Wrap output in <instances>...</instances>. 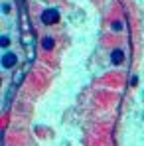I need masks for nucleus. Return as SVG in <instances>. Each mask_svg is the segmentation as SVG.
Masks as SVG:
<instances>
[{
    "label": "nucleus",
    "instance_id": "1",
    "mask_svg": "<svg viewBox=\"0 0 144 146\" xmlns=\"http://www.w3.org/2000/svg\"><path fill=\"white\" fill-rule=\"evenodd\" d=\"M59 20V12L55 10V8H48V10H44V14H42V22L44 24H55Z\"/></svg>",
    "mask_w": 144,
    "mask_h": 146
},
{
    "label": "nucleus",
    "instance_id": "2",
    "mask_svg": "<svg viewBox=\"0 0 144 146\" xmlns=\"http://www.w3.org/2000/svg\"><path fill=\"white\" fill-rule=\"evenodd\" d=\"M16 65V55L14 53H4L2 55V67H6V69H10V67H14Z\"/></svg>",
    "mask_w": 144,
    "mask_h": 146
},
{
    "label": "nucleus",
    "instance_id": "3",
    "mask_svg": "<svg viewBox=\"0 0 144 146\" xmlns=\"http://www.w3.org/2000/svg\"><path fill=\"white\" fill-rule=\"evenodd\" d=\"M122 59H124V53H122L120 49H115V51L111 53V61H113V63L119 65V63H122Z\"/></svg>",
    "mask_w": 144,
    "mask_h": 146
},
{
    "label": "nucleus",
    "instance_id": "4",
    "mask_svg": "<svg viewBox=\"0 0 144 146\" xmlns=\"http://www.w3.org/2000/svg\"><path fill=\"white\" fill-rule=\"evenodd\" d=\"M53 44H55V42H53L51 38H44V42H42V48H44V49H51V48H53Z\"/></svg>",
    "mask_w": 144,
    "mask_h": 146
},
{
    "label": "nucleus",
    "instance_id": "5",
    "mask_svg": "<svg viewBox=\"0 0 144 146\" xmlns=\"http://www.w3.org/2000/svg\"><path fill=\"white\" fill-rule=\"evenodd\" d=\"M120 28H122V24H120V22H113V30H117V32H119Z\"/></svg>",
    "mask_w": 144,
    "mask_h": 146
},
{
    "label": "nucleus",
    "instance_id": "6",
    "mask_svg": "<svg viewBox=\"0 0 144 146\" xmlns=\"http://www.w3.org/2000/svg\"><path fill=\"white\" fill-rule=\"evenodd\" d=\"M0 44H2V48H4V46H8V38H4V36H2V40H0Z\"/></svg>",
    "mask_w": 144,
    "mask_h": 146
}]
</instances>
